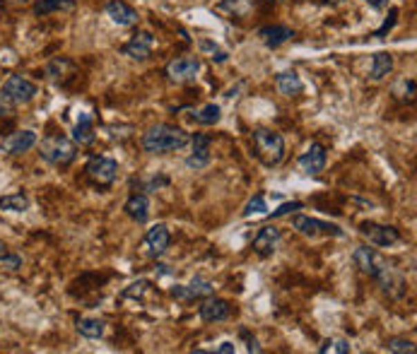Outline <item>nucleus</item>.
<instances>
[{
	"label": "nucleus",
	"mask_w": 417,
	"mask_h": 354,
	"mask_svg": "<svg viewBox=\"0 0 417 354\" xmlns=\"http://www.w3.org/2000/svg\"><path fill=\"white\" fill-rule=\"evenodd\" d=\"M0 210H5V213H24V210H29V198L24 193L0 195Z\"/></svg>",
	"instance_id": "a878e982"
},
{
	"label": "nucleus",
	"mask_w": 417,
	"mask_h": 354,
	"mask_svg": "<svg viewBox=\"0 0 417 354\" xmlns=\"http://www.w3.org/2000/svg\"><path fill=\"white\" fill-rule=\"evenodd\" d=\"M0 95H3L10 104L22 106V104H29V101L39 95V87L22 75H10L8 80L3 82V92H0Z\"/></svg>",
	"instance_id": "20e7f679"
},
{
	"label": "nucleus",
	"mask_w": 417,
	"mask_h": 354,
	"mask_svg": "<svg viewBox=\"0 0 417 354\" xmlns=\"http://www.w3.org/2000/svg\"><path fill=\"white\" fill-rule=\"evenodd\" d=\"M200 72V58L198 56H179L166 66V77L171 82H191Z\"/></svg>",
	"instance_id": "6e6552de"
},
{
	"label": "nucleus",
	"mask_w": 417,
	"mask_h": 354,
	"mask_svg": "<svg viewBox=\"0 0 417 354\" xmlns=\"http://www.w3.org/2000/svg\"><path fill=\"white\" fill-rule=\"evenodd\" d=\"M0 268L8 270V273H17V270L22 268V258H19L17 253H5L3 258H0Z\"/></svg>",
	"instance_id": "473e14b6"
},
{
	"label": "nucleus",
	"mask_w": 417,
	"mask_h": 354,
	"mask_svg": "<svg viewBox=\"0 0 417 354\" xmlns=\"http://www.w3.org/2000/svg\"><path fill=\"white\" fill-rule=\"evenodd\" d=\"M193 118L200 126H215V123H220V118H222V109H220L217 104H205L200 111H195Z\"/></svg>",
	"instance_id": "cd10ccee"
},
{
	"label": "nucleus",
	"mask_w": 417,
	"mask_h": 354,
	"mask_svg": "<svg viewBox=\"0 0 417 354\" xmlns=\"http://www.w3.org/2000/svg\"><path fill=\"white\" fill-rule=\"evenodd\" d=\"M191 145H193V152H191V157L186 159V164H188L191 169H205V166L210 164V137L205 135V132H195V135L191 137Z\"/></svg>",
	"instance_id": "dca6fc26"
},
{
	"label": "nucleus",
	"mask_w": 417,
	"mask_h": 354,
	"mask_svg": "<svg viewBox=\"0 0 417 354\" xmlns=\"http://www.w3.org/2000/svg\"><path fill=\"white\" fill-rule=\"evenodd\" d=\"M299 169L309 176L321 174V171L326 169V147L318 145V142H311V145L307 147V152L299 157Z\"/></svg>",
	"instance_id": "f8f14e48"
},
{
	"label": "nucleus",
	"mask_w": 417,
	"mask_h": 354,
	"mask_svg": "<svg viewBox=\"0 0 417 354\" xmlns=\"http://www.w3.org/2000/svg\"><path fill=\"white\" fill-rule=\"evenodd\" d=\"M34 145H37V132L34 130H17L0 142V150L8 152V155H24V152L32 150Z\"/></svg>",
	"instance_id": "2eb2a0df"
},
{
	"label": "nucleus",
	"mask_w": 417,
	"mask_h": 354,
	"mask_svg": "<svg viewBox=\"0 0 417 354\" xmlns=\"http://www.w3.org/2000/svg\"><path fill=\"white\" fill-rule=\"evenodd\" d=\"M360 234L367 236V239H369V244L384 246V248H389V246H394V244H398V241H400L398 229L391 227V224H379V222H362L360 224Z\"/></svg>",
	"instance_id": "0eeeda50"
},
{
	"label": "nucleus",
	"mask_w": 417,
	"mask_h": 354,
	"mask_svg": "<svg viewBox=\"0 0 417 354\" xmlns=\"http://www.w3.org/2000/svg\"><path fill=\"white\" fill-rule=\"evenodd\" d=\"M106 14H109L111 22L119 24V27H133L140 19L138 10L130 8L126 0H109V3H106Z\"/></svg>",
	"instance_id": "ddd939ff"
},
{
	"label": "nucleus",
	"mask_w": 417,
	"mask_h": 354,
	"mask_svg": "<svg viewBox=\"0 0 417 354\" xmlns=\"http://www.w3.org/2000/svg\"><path fill=\"white\" fill-rule=\"evenodd\" d=\"M369 3V8H374V10H386L389 8V0H367Z\"/></svg>",
	"instance_id": "ea45409f"
},
{
	"label": "nucleus",
	"mask_w": 417,
	"mask_h": 354,
	"mask_svg": "<svg viewBox=\"0 0 417 354\" xmlns=\"http://www.w3.org/2000/svg\"><path fill=\"white\" fill-rule=\"evenodd\" d=\"M8 114H12V106H10V101L0 95V116H8Z\"/></svg>",
	"instance_id": "58836bf2"
},
{
	"label": "nucleus",
	"mask_w": 417,
	"mask_h": 354,
	"mask_svg": "<svg viewBox=\"0 0 417 354\" xmlns=\"http://www.w3.org/2000/svg\"><path fill=\"white\" fill-rule=\"evenodd\" d=\"M77 8L75 0H37L34 14H51V12H72Z\"/></svg>",
	"instance_id": "5701e85b"
},
{
	"label": "nucleus",
	"mask_w": 417,
	"mask_h": 354,
	"mask_svg": "<svg viewBox=\"0 0 417 354\" xmlns=\"http://www.w3.org/2000/svg\"><path fill=\"white\" fill-rule=\"evenodd\" d=\"M292 229H297L299 234L309 236V239H316V236H342L345 234L338 224L323 222V219L309 217V215H294Z\"/></svg>",
	"instance_id": "423d86ee"
},
{
	"label": "nucleus",
	"mask_w": 417,
	"mask_h": 354,
	"mask_svg": "<svg viewBox=\"0 0 417 354\" xmlns=\"http://www.w3.org/2000/svg\"><path fill=\"white\" fill-rule=\"evenodd\" d=\"M304 205L302 203H284V205H280L278 210H273V215H268L271 219H278V217H282V215H289V213H294V210H302Z\"/></svg>",
	"instance_id": "f704fd0d"
},
{
	"label": "nucleus",
	"mask_w": 417,
	"mask_h": 354,
	"mask_svg": "<svg viewBox=\"0 0 417 354\" xmlns=\"http://www.w3.org/2000/svg\"><path fill=\"white\" fill-rule=\"evenodd\" d=\"M188 132L179 126H169V123H159L152 126L150 130L142 135V150L150 155H166V152L181 150L188 145Z\"/></svg>",
	"instance_id": "f257e3e1"
},
{
	"label": "nucleus",
	"mask_w": 417,
	"mask_h": 354,
	"mask_svg": "<svg viewBox=\"0 0 417 354\" xmlns=\"http://www.w3.org/2000/svg\"><path fill=\"white\" fill-rule=\"evenodd\" d=\"M169 229L164 227V224H155V227L150 229V232L145 234V246H147V253L152 255V258H159L162 253H164L166 248H169Z\"/></svg>",
	"instance_id": "f3484780"
},
{
	"label": "nucleus",
	"mask_w": 417,
	"mask_h": 354,
	"mask_svg": "<svg viewBox=\"0 0 417 354\" xmlns=\"http://www.w3.org/2000/svg\"><path fill=\"white\" fill-rule=\"evenodd\" d=\"M72 140H75L77 145H92V142H95V123H92V118L87 114L77 118L75 128H72Z\"/></svg>",
	"instance_id": "4be33fe9"
},
{
	"label": "nucleus",
	"mask_w": 417,
	"mask_h": 354,
	"mask_svg": "<svg viewBox=\"0 0 417 354\" xmlns=\"http://www.w3.org/2000/svg\"><path fill=\"white\" fill-rule=\"evenodd\" d=\"M278 241H280V229L268 224V227H263L261 232L256 234V239H253V250H256L261 258H271V255L275 253Z\"/></svg>",
	"instance_id": "a211bd4d"
},
{
	"label": "nucleus",
	"mask_w": 417,
	"mask_h": 354,
	"mask_svg": "<svg viewBox=\"0 0 417 354\" xmlns=\"http://www.w3.org/2000/svg\"><path fill=\"white\" fill-rule=\"evenodd\" d=\"M253 150L256 157L266 166H275L282 161L284 157V137L275 130H268V128H258L253 130Z\"/></svg>",
	"instance_id": "f03ea898"
},
{
	"label": "nucleus",
	"mask_w": 417,
	"mask_h": 354,
	"mask_svg": "<svg viewBox=\"0 0 417 354\" xmlns=\"http://www.w3.org/2000/svg\"><path fill=\"white\" fill-rule=\"evenodd\" d=\"M253 8V0H220V10L229 12L232 17H246Z\"/></svg>",
	"instance_id": "bb28decb"
},
{
	"label": "nucleus",
	"mask_w": 417,
	"mask_h": 354,
	"mask_svg": "<svg viewBox=\"0 0 417 354\" xmlns=\"http://www.w3.org/2000/svg\"><path fill=\"white\" fill-rule=\"evenodd\" d=\"M10 3H19V0H10Z\"/></svg>",
	"instance_id": "79ce46f5"
},
{
	"label": "nucleus",
	"mask_w": 417,
	"mask_h": 354,
	"mask_svg": "<svg viewBox=\"0 0 417 354\" xmlns=\"http://www.w3.org/2000/svg\"><path fill=\"white\" fill-rule=\"evenodd\" d=\"M152 46H155V37H152L150 32H138L133 34V39H130L128 43H124L121 51H124V56L133 58V61H147Z\"/></svg>",
	"instance_id": "4468645a"
},
{
	"label": "nucleus",
	"mask_w": 417,
	"mask_h": 354,
	"mask_svg": "<svg viewBox=\"0 0 417 354\" xmlns=\"http://www.w3.org/2000/svg\"><path fill=\"white\" fill-rule=\"evenodd\" d=\"M242 335L249 340V347H246L249 352H256V354L261 352V345H258V340H256V337H249V333H246V331H242Z\"/></svg>",
	"instance_id": "4c0bfd02"
},
{
	"label": "nucleus",
	"mask_w": 417,
	"mask_h": 354,
	"mask_svg": "<svg viewBox=\"0 0 417 354\" xmlns=\"http://www.w3.org/2000/svg\"><path fill=\"white\" fill-rule=\"evenodd\" d=\"M275 85H278L280 95H284V97H297V95H302V90H304L302 77H299L294 70L278 72V75H275Z\"/></svg>",
	"instance_id": "412c9836"
},
{
	"label": "nucleus",
	"mask_w": 417,
	"mask_h": 354,
	"mask_svg": "<svg viewBox=\"0 0 417 354\" xmlns=\"http://www.w3.org/2000/svg\"><path fill=\"white\" fill-rule=\"evenodd\" d=\"M386 350L396 354H415L417 347L413 340H405V337H394V340L386 342Z\"/></svg>",
	"instance_id": "7c9ffc66"
},
{
	"label": "nucleus",
	"mask_w": 417,
	"mask_h": 354,
	"mask_svg": "<svg viewBox=\"0 0 417 354\" xmlns=\"http://www.w3.org/2000/svg\"><path fill=\"white\" fill-rule=\"evenodd\" d=\"M104 321H99V318H80L77 321V333L82 337H90V340H99L104 335Z\"/></svg>",
	"instance_id": "393cba45"
},
{
	"label": "nucleus",
	"mask_w": 417,
	"mask_h": 354,
	"mask_svg": "<svg viewBox=\"0 0 417 354\" xmlns=\"http://www.w3.org/2000/svg\"><path fill=\"white\" fill-rule=\"evenodd\" d=\"M213 282L205 277H193L188 284H174L171 287V297L179 299V302H193V299H205L213 294Z\"/></svg>",
	"instance_id": "1a4fd4ad"
},
{
	"label": "nucleus",
	"mask_w": 417,
	"mask_h": 354,
	"mask_svg": "<svg viewBox=\"0 0 417 354\" xmlns=\"http://www.w3.org/2000/svg\"><path fill=\"white\" fill-rule=\"evenodd\" d=\"M124 210L133 222H138V224L147 222V217H150V198H147L145 193H133L128 200H126Z\"/></svg>",
	"instance_id": "aec40b11"
},
{
	"label": "nucleus",
	"mask_w": 417,
	"mask_h": 354,
	"mask_svg": "<svg viewBox=\"0 0 417 354\" xmlns=\"http://www.w3.org/2000/svg\"><path fill=\"white\" fill-rule=\"evenodd\" d=\"M198 313L203 323H220V321H227L229 313H232V306H229V302H224V299L210 294V297H205V302L200 304Z\"/></svg>",
	"instance_id": "9b49d317"
},
{
	"label": "nucleus",
	"mask_w": 417,
	"mask_h": 354,
	"mask_svg": "<svg viewBox=\"0 0 417 354\" xmlns=\"http://www.w3.org/2000/svg\"><path fill=\"white\" fill-rule=\"evenodd\" d=\"M321 354H347L350 352V342L342 340V337H328L321 347H318Z\"/></svg>",
	"instance_id": "c85d7f7f"
},
{
	"label": "nucleus",
	"mask_w": 417,
	"mask_h": 354,
	"mask_svg": "<svg viewBox=\"0 0 417 354\" xmlns=\"http://www.w3.org/2000/svg\"><path fill=\"white\" fill-rule=\"evenodd\" d=\"M396 17H398V10L396 8H391V12H389V19H386L384 24H381V29H376V34L374 37H386V32H391V29H394V24H396Z\"/></svg>",
	"instance_id": "c9c22d12"
},
{
	"label": "nucleus",
	"mask_w": 417,
	"mask_h": 354,
	"mask_svg": "<svg viewBox=\"0 0 417 354\" xmlns=\"http://www.w3.org/2000/svg\"><path fill=\"white\" fill-rule=\"evenodd\" d=\"M147 289H150V282H147V279H140V282H133V284H130L128 289H124V294H121V297H124V299H128V297L140 299L142 294L147 292Z\"/></svg>",
	"instance_id": "72a5a7b5"
},
{
	"label": "nucleus",
	"mask_w": 417,
	"mask_h": 354,
	"mask_svg": "<svg viewBox=\"0 0 417 354\" xmlns=\"http://www.w3.org/2000/svg\"><path fill=\"white\" fill-rule=\"evenodd\" d=\"M352 260H355L357 268H360L365 275H369V277H374V275L379 273L386 263H389L384 255L376 253V250L369 248V246H357L355 253H352Z\"/></svg>",
	"instance_id": "9d476101"
},
{
	"label": "nucleus",
	"mask_w": 417,
	"mask_h": 354,
	"mask_svg": "<svg viewBox=\"0 0 417 354\" xmlns=\"http://www.w3.org/2000/svg\"><path fill=\"white\" fill-rule=\"evenodd\" d=\"M85 174L95 186L106 188V186H111L116 181L119 164H116L111 157H101V155L99 157H90V161H87V166H85Z\"/></svg>",
	"instance_id": "39448f33"
},
{
	"label": "nucleus",
	"mask_w": 417,
	"mask_h": 354,
	"mask_svg": "<svg viewBox=\"0 0 417 354\" xmlns=\"http://www.w3.org/2000/svg\"><path fill=\"white\" fill-rule=\"evenodd\" d=\"M39 155H41L43 161H48L53 166H68L77 157V150L75 142L68 140L66 135H48L39 145Z\"/></svg>",
	"instance_id": "7ed1b4c3"
},
{
	"label": "nucleus",
	"mask_w": 417,
	"mask_h": 354,
	"mask_svg": "<svg viewBox=\"0 0 417 354\" xmlns=\"http://www.w3.org/2000/svg\"><path fill=\"white\" fill-rule=\"evenodd\" d=\"M198 46H200V51H203V53H210V58H213V61H217V63L227 61V51H222L217 43H213V41H208V39H203Z\"/></svg>",
	"instance_id": "2f4dec72"
},
{
	"label": "nucleus",
	"mask_w": 417,
	"mask_h": 354,
	"mask_svg": "<svg viewBox=\"0 0 417 354\" xmlns=\"http://www.w3.org/2000/svg\"><path fill=\"white\" fill-rule=\"evenodd\" d=\"M251 215H268V203L263 195H253L242 210V217H251Z\"/></svg>",
	"instance_id": "c756f323"
},
{
	"label": "nucleus",
	"mask_w": 417,
	"mask_h": 354,
	"mask_svg": "<svg viewBox=\"0 0 417 354\" xmlns=\"http://www.w3.org/2000/svg\"><path fill=\"white\" fill-rule=\"evenodd\" d=\"M5 253H8V246H5L3 241H0V258H3Z\"/></svg>",
	"instance_id": "a19ab883"
},
{
	"label": "nucleus",
	"mask_w": 417,
	"mask_h": 354,
	"mask_svg": "<svg viewBox=\"0 0 417 354\" xmlns=\"http://www.w3.org/2000/svg\"><path fill=\"white\" fill-rule=\"evenodd\" d=\"M292 37H294V32L289 27H284V24H268V27L258 29V39H261L268 48H280Z\"/></svg>",
	"instance_id": "6ab92c4d"
},
{
	"label": "nucleus",
	"mask_w": 417,
	"mask_h": 354,
	"mask_svg": "<svg viewBox=\"0 0 417 354\" xmlns=\"http://www.w3.org/2000/svg\"><path fill=\"white\" fill-rule=\"evenodd\" d=\"M234 352H237L234 342H222L220 347H215V354H234Z\"/></svg>",
	"instance_id": "e433bc0d"
},
{
	"label": "nucleus",
	"mask_w": 417,
	"mask_h": 354,
	"mask_svg": "<svg viewBox=\"0 0 417 354\" xmlns=\"http://www.w3.org/2000/svg\"><path fill=\"white\" fill-rule=\"evenodd\" d=\"M391 70H394V56L386 51H379L374 53V61H371V72L369 77L371 80H384L386 75H391Z\"/></svg>",
	"instance_id": "b1692460"
}]
</instances>
